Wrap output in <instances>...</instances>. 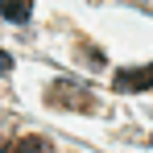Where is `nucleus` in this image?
Wrapping results in <instances>:
<instances>
[{
	"instance_id": "7ed1b4c3",
	"label": "nucleus",
	"mask_w": 153,
	"mask_h": 153,
	"mask_svg": "<svg viewBox=\"0 0 153 153\" xmlns=\"http://www.w3.org/2000/svg\"><path fill=\"white\" fill-rule=\"evenodd\" d=\"M0 17L13 21V25H21V21L33 17V0H0Z\"/></svg>"
},
{
	"instance_id": "423d86ee",
	"label": "nucleus",
	"mask_w": 153,
	"mask_h": 153,
	"mask_svg": "<svg viewBox=\"0 0 153 153\" xmlns=\"http://www.w3.org/2000/svg\"><path fill=\"white\" fill-rule=\"evenodd\" d=\"M13 71V58H8V50H0V75H8Z\"/></svg>"
},
{
	"instance_id": "39448f33",
	"label": "nucleus",
	"mask_w": 153,
	"mask_h": 153,
	"mask_svg": "<svg viewBox=\"0 0 153 153\" xmlns=\"http://www.w3.org/2000/svg\"><path fill=\"white\" fill-rule=\"evenodd\" d=\"M8 145H13V120L0 116V153H8Z\"/></svg>"
},
{
	"instance_id": "f257e3e1",
	"label": "nucleus",
	"mask_w": 153,
	"mask_h": 153,
	"mask_svg": "<svg viewBox=\"0 0 153 153\" xmlns=\"http://www.w3.org/2000/svg\"><path fill=\"white\" fill-rule=\"evenodd\" d=\"M46 103L66 108V112H91V108H95V95H91L83 83H75V79H54L50 91H46Z\"/></svg>"
},
{
	"instance_id": "f03ea898",
	"label": "nucleus",
	"mask_w": 153,
	"mask_h": 153,
	"mask_svg": "<svg viewBox=\"0 0 153 153\" xmlns=\"http://www.w3.org/2000/svg\"><path fill=\"white\" fill-rule=\"evenodd\" d=\"M116 91H128V95H137V91H149L153 87V62L149 66H124V71H116Z\"/></svg>"
},
{
	"instance_id": "20e7f679",
	"label": "nucleus",
	"mask_w": 153,
	"mask_h": 153,
	"mask_svg": "<svg viewBox=\"0 0 153 153\" xmlns=\"http://www.w3.org/2000/svg\"><path fill=\"white\" fill-rule=\"evenodd\" d=\"M8 153H54V145L46 137H21V141H13Z\"/></svg>"
}]
</instances>
